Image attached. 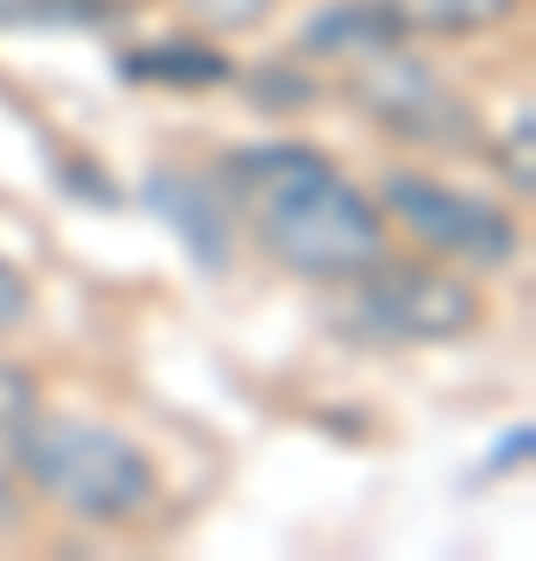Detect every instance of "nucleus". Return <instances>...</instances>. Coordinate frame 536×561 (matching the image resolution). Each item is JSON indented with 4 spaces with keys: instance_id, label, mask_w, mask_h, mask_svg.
I'll return each instance as SVG.
<instances>
[{
    "instance_id": "nucleus-11",
    "label": "nucleus",
    "mask_w": 536,
    "mask_h": 561,
    "mask_svg": "<svg viewBox=\"0 0 536 561\" xmlns=\"http://www.w3.org/2000/svg\"><path fill=\"white\" fill-rule=\"evenodd\" d=\"M531 157H536V119H531V106H524V113L512 119L505 157H499V169H505V181H512L517 201H531V194H536V169H531Z\"/></svg>"
},
{
    "instance_id": "nucleus-9",
    "label": "nucleus",
    "mask_w": 536,
    "mask_h": 561,
    "mask_svg": "<svg viewBox=\"0 0 536 561\" xmlns=\"http://www.w3.org/2000/svg\"><path fill=\"white\" fill-rule=\"evenodd\" d=\"M125 76L162 81V88H219V81H231V62L213 44H150V50L125 57Z\"/></svg>"
},
{
    "instance_id": "nucleus-2",
    "label": "nucleus",
    "mask_w": 536,
    "mask_h": 561,
    "mask_svg": "<svg viewBox=\"0 0 536 561\" xmlns=\"http://www.w3.org/2000/svg\"><path fill=\"white\" fill-rule=\"evenodd\" d=\"M13 468L38 486L50 505L88 524H132L157 500V468L132 437L62 412H25L13 431Z\"/></svg>"
},
{
    "instance_id": "nucleus-3",
    "label": "nucleus",
    "mask_w": 536,
    "mask_h": 561,
    "mask_svg": "<svg viewBox=\"0 0 536 561\" xmlns=\"http://www.w3.org/2000/svg\"><path fill=\"white\" fill-rule=\"evenodd\" d=\"M338 319L343 331L380 343H449L480 324V294L449 268L380 256L362 275H350V300Z\"/></svg>"
},
{
    "instance_id": "nucleus-7",
    "label": "nucleus",
    "mask_w": 536,
    "mask_h": 561,
    "mask_svg": "<svg viewBox=\"0 0 536 561\" xmlns=\"http://www.w3.org/2000/svg\"><path fill=\"white\" fill-rule=\"evenodd\" d=\"M399 38H406V25L394 20L387 0H331L299 25V50L324 62H368L380 50H399Z\"/></svg>"
},
{
    "instance_id": "nucleus-10",
    "label": "nucleus",
    "mask_w": 536,
    "mask_h": 561,
    "mask_svg": "<svg viewBox=\"0 0 536 561\" xmlns=\"http://www.w3.org/2000/svg\"><path fill=\"white\" fill-rule=\"evenodd\" d=\"M0 20H20V25H94V20H106V0H13Z\"/></svg>"
},
{
    "instance_id": "nucleus-5",
    "label": "nucleus",
    "mask_w": 536,
    "mask_h": 561,
    "mask_svg": "<svg viewBox=\"0 0 536 561\" xmlns=\"http://www.w3.org/2000/svg\"><path fill=\"white\" fill-rule=\"evenodd\" d=\"M356 101L380 131H394L412 150H468L480 138L475 106L449 94V81L437 69H424L418 57H399V50H380V57L362 62Z\"/></svg>"
},
{
    "instance_id": "nucleus-8",
    "label": "nucleus",
    "mask_w": 536,
    "mask_h": 561,
    "mask_svg": "<svg viewBox=\"0 0 536 561\" xmlns=\"http://www.w3.org/2000/svg\"><path fill=\"white\" fill-rule=\"evenodd\" d=\"M394 20L424 38H475L517 13V0H387Z\"/></svg>"
},
{
    "instance_id": "nucleus-1",
    "label": "nucleus",
    "mask_w": 536,
    "mask_h": 561,
    "mask_svg": "<svg viewBox=\"0 0 536 561\" xmlns=\"http://www.w3.org/2000/svg\"><path fill=\"white\" fill-rule=\"evenodd\" d=\"M256 243L306 280H350L387 256L380 206L312 144H256L225 162Z\"/></svg>"
},
{
    "instance_id": "nucleus-6",
    "label": "nucleus",
    "mask_w": 536,
    "mask_h": 561,
    "mask_svg": "<svg viewBox=\"0 0 536 561\" xmlns=\"http://www.w3.org/2000/svg\"><path fill=\"white\" fill-rule=\"evenodd\" d=\"M144 201L162 225H175V238L187 243V256L206 268V275H225L231 268V219H225L219 194L199 175H181V169H157L144 181Z\"/></svg>"
},
{
    "instance_id": "nucleus-12",
    "label": "nucleus",
    "mask_w": 536,
    "mask_h": 561,
    "mask_svg": "<svg viewBox=\"0 0 536 561\" xmlns=\"http://www.w3.org/2000/svg\"><path fill=\"white\" fill-rule=\"evenodd\" d=\"M187 7L213 32H250L256 20H269V0H187Z\"/></svg>"
},
{
    "instance_id": "nucleus-15",
    "label": "nucleus",
    "mask_w": 536,
    "mask_h": 561,
    "mask_svg": "<svg viewBox=\"0 0 536 561\" xmlns=\"http://www.w3.org/2000/svg\"><path fill=\"white\" fill-rule=\"evenodd\" d=\"M256 94H262V101H287L281 113H294V106L312 101V88H306V81H294V76H262V81H256Z\"/></svg>"
},
{
    "instance_id": "nucleus-4",
    "label": "nucleus",
    "mask_w": 536,
    "mask_h": 561,
    "mask_svg": "<svg viewBox=\"0 0 536 561\" xmlns=\"http://www.w3.org/2000/svg\"><path fill=\"white\" fill-rule=\"evenodd\" d=\"M380 206L394 213L418 243H431L443 256L468 262V268H505L517 256V225L480 194H461L437 175L418 169H394L380 181Z\"/></svg>"
},
{
    "instance_id": "nucleus-13",
    "label": "nucleus",
    "mask_w": 536,
    "mask_h": 561,
    "mask_svg": "<svg viewBox=\"0 0 536 561\" xmlns=\"http://www.w3.org/2000/svg\"><path fill=\"white\" fill-rule=\"evenodd\" d=\"M32 405H38V381L25 368H13V362H0V431H13Z\"/></svg>"
},
{
    "instance_id": "nucleus-16",
    "label": "nucleus",
    "mask_w": 536,
    "mask_h": 561,
    "mask_svg": "<svg viewBox=\"0 0 536 561\" xmlns=\"http://www.w3.org/2000/svg\"><path fill=\"white\" fill-rule=\"evenodd\" d=\"M20 512V493H13V481H7V468H0V524Z\"/></svg>"
},
{
    "instance_id": "nucleus-14",
    "label": "nucleus",
    "mask_w": 536,
    "mask_h": 561,
    "mask_svg": "<svg viewBox=\"0 0 536 561\" xmlns=\"http://www.w3.org/2000/svg\"><path fill=\"white\" fill-rule=\"evenodd\" d=\"M25 319H32V287H25V275L13 262L0 256V331H13Z\"/></svg>"
}]
</instances>
